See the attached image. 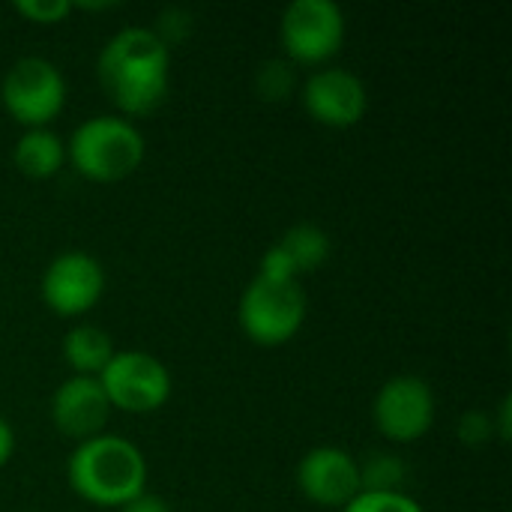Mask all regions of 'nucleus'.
Listing matches in <instances>:
<instances>
[{
    "label": "nucleus",
    "mask_w": 512,
    "mask_h": 512,
    "mask_svg": "<svg viewBox=\"0 0 512 512\" xmlns=\"http://www.w3.org/2000/svg\"><path fill=\"white\" fill-rule=\"evenodd\" d=\"M96 72L117 108L126 114H150L168 93L171 48L153 33V27L132 24L105 42Z\"/></svg>",
    "instance_id": "f257e3e1"
},
{
    "label": "nucleus",
    "mask_w": 512,
    "mask_h": 512,
    "mask_svg": "<svg viewBox=\"0 0 512 512\" xmlns=\"http://www.w3.org/2000/svg\"><path fill=\"white\" fill-rule=\"evenodd\" d=\"M66 474L69 486L84 501L99 507H123L144 492L147 462L132 441L102 432L75 447Z\"/></svg>",
    "instance_id": "f03ea898"
},
{
    "label": "nucleus",
    "mask_w": 512,
    "mask_h": 512,
    "mask_svg": "<svg viewBox=\"0 0 512 512\" xmlns=\"http://www.w3.org/2000/svg\"><path fill=\"white\" fill-rule=\"evenodd\" d=\"M66 156L90 180H123L144 159V135L138 126L117 114H96L75 126Z\"/></svg>",
    "instance_id": "7ed1b4c3"
},
{
    "label": "nucleus",
    "mask_w": 512,
    "mask_h": 512,
    "mask_svg": "<svg viewBox=\"0 0 512 512\" xmlns=\"http://www.w3.org/2000/svg\"><path fill=\"white\" fill-rule=\"evenodd\" d=\"M237 318L243 333L258 345H282L306 321V294L297 279L255 276L243 291Z\"/></svg>",
    "instance_id": "20e7f679"
},
{
    "label": "nucleus",
    "mask_w": 512,
    "mask_h": 512,
    "mask_svg": "<svg viewBox=\"0 0 512 512\" xmlns=\"http://www.w3.org/2000/svg\"><path fill=\"white\" fill-rule=\"evenodd\" d=\"M111 408L129 414H147L168 402L171 372L165 363L147 351H114L105 369L96 375Z\"/></svg>",
    "instance_id": "39448f33"
},
{
    "label": "nucleus",
    "mask_w": 512,
    "mask_h": 512,
    "mask_svg": "<svg viewBox=\"0 0 512 512\" xmlns=\"http://www.w3.org/2000/svg\"><path fill=\"white\" fill-rule=\"evenodd\" d=\"M0 99L6 111L27 129L45 126L63 111L66 102L63 72L45 57H21L3 75Z\"/></svg>",
    "instance_id": "423d86ee"
},
{
    "label": "nucleus",
    "mask_w": 512,
    "mask_h": 512,
    "mask_svg": "<svg viewBox=\"0 0 512 512\" xmlns=\"http://www.w3.org/2000/svg\"><path fill=\"white\" fill-rule=\"evenodd\" d=\"M345 42V15L336 0H294L282 12V45L297 63H321Z\"/></svg>",
    "instance_id": "0eeeda50"
},
{
    "label": "nucleus",
    "mask_w": 512,
    "mask_h": 512,
    "mask_svg": "<svg viewBox=\"0 0 512 512\" xmlns=\"http://www.w3.org/2000/svg\"><path fill=\"white\" fill-rule=\"evenodd\" d=\"M375 426L384 438L408 444L423 438L435 423V393L417 375L390 378L375 396Z\"/></svg>",
    "instance_id": "6e6552de"
},
{
    "label": "nucleus",
    "mask_w": 512,
    "mask_h": 512,
    "mask_svg": "<svg viewBox=\"0 0 512 512\" xmlns=\"http://www.w3.org/2000/svg\"><path fill=\"white\" fill-rule=\"evenodd\" d=\"M105 291L102 264L81 249L57 255L42 273V300L57 315H81L99 303Z\"/></svg>",
    "instance_id": "1a4fd4ad"
},
{
    "label": "nucleus",
    "mask_w": 512,
    "mask_h": 512,
    "mask_svg": "<svg viewBox=\"0 0 512 512\" xmlns=\"http://www.w3.org/2000/svg\"><path fill=\"white\" fill-rule=\"evenodd\" d=\"M303 105L324 126L348 129L363 120L369 108V93L357 72L342 66H327L306 78Z\"/></svg>",
    "instance_id": "9d476101"
},
{
    "label": "nucleus",
    "mask_w": 512,
    "mask_h": 512,
    "mask_svg": "<svg viewBox=\"0 0 512 512\" xmlns=\"http://www.w3.org/2000/svg\"><path fill=\"white\" fill-rule=\"evenodd\" d=\"M303 495L321 507H345L360 495V465L342 447H315L297 468Z\"/></svg>",
    "instance_id": "9b49d317"
},
{
    "label": "nucleus",
    "mask_w": 512,
    "mask_h": 512,
    "mask_svg": "<svg viewBox=\"0 0 512 512\" xmlns=\"http://www.w3.org/2000/svg\"><path fill=\"white\" fill-rule=\"evenodd\" d=\"M108 417H111V402L99 378L72 375L51 396V420L69 438L87 441L102 435Z\"/></svg>",
    "instance_id": "f8f14e48"
},
{
    "label": "nucleus",
    "mask_w": 512,
    "mask_h": 512,
    "mask_svg": "<svg viewBox=\"0 0 512 512\" xmlns=\"http://www.w3.org/2000/svg\"><path fill=\"white\" fill-rule=\"evenodd\" d=\"M12 159H15L18 171L27 177H51L60 171L63 159H66V141L48 126H30L15 141Z\"/></svg>",
    "instance_id": "ddd939ff"
},
{
    "label": "nucleus",
    "mask_w": 512,
    "mask_h": 512,
    "mask_svg": "<svg viewBox=\"0 0 512 512\" xmlns=\"http://www.w3.org/2000/svg\"><path fill=\"white\" fill-rule=\"evenodd\" d=\"M63 357L75 369V375L96 378L105 369V363L114 357V345H111V336L102 327L78 324L63 339Z\"/></svg>",
    "instance_id": "4468645a"
},
{
    "label": "nucleus",
    "mask_w": 512,
    "mask_h": 512,
    "mask_svg": "<svg viewBox=\"0 0 512 512\" xmlns=\"http://www.w3.org/2000/svg\"><path fill=\"white\" fill-rule=\"evenodd\" d=\"M279 246L291 258L297 276L309 273V270H318L330 258V237H327V231L318 228V225H309V222L288 228L285 237L279 240Z\"/></svg>",
    "instance_id": "2eb2a0df"
},
{
    "label": "nucleus",
    "mask_w": 512,
    "mask_h": 512,
    "mask_svg": "<svg viewBox=\"0 0 512 512\" xmlns=\"http://www.w3.org/2000/svg\"><path fill=\"white\" fill-rule=\"evenodd\" d=\"M408 468L399 456L372 453L360 465V492H402Z\"/></svg>",
    "instance_id": "dca6fc26"
},
{
    "label": "nucleus",
    "mask_w": 512,
    "mask_h": 512,
    "mask_svg": "<svg viewBox=\"0 0 512 512\" xmlns=\"http://www.w3.org/2000/svg\"><path fill=\"white\" fill-rule=\"evenodd\" d=\"M255 84H258V93H261L264 99L282 102V99H288V96L294 93V84H297L294 66H291L288 60H267V63L258 69Z\"/></svg>",
    "instance_id": "f3484780"
},
{
    "label": "nucleus",
    "mask_w": 512,
    "mask_h": 512,
    "mask_svg": "<svg viewBox=\"0 0 512 512\" xmlns=\"http://www.w3.org/2000/svg\"><path fill=\"white\" fill-rule=\"evenodd\" d=\"M342 512H423V507L402 492H360Z\"/></svg>",
    "instance_id": "a211bd4d"
},
{
    "label": "nucleus",
    "mask_w": 512,
    "mask_h": 512,
    "mask_svg": "<svg viewBox=\"0 0 512 512\" xmlns=\"http://www.w3.org/2000/svg\"><path fill=\"white\" fill-rule=\"evenodd\" d=\"M15 9L36 24H57L75 9V3L72 0H15Z\"/></svg>",
    "instance_id": "6ab92c4d"
},
{
    "label": "nucleus",
    "mask_w": 512,
    "mask_h": 512,
    "mask_svg": "<svg viewBox=\"0 0 512 512\" xmlns=\"http://www.w3.org/2000/svg\"><path fill=\"white\" fill-rule=\"evenodd\" d=\"M189 27H192V18H189V12L186 9H180V6H168L162 15H159V21H156V27H153V33L171 48V42L177 39H183L186 33H189Z\"/></svg>",
    "instance_id": "aec40b11"
},
{
    "label": "nucleus",
    "mask_w": 512,
    "mask_h": 512,
    "mask_svg": "<svg viewBox=\"0 0 512 512\" xmlns=\"http://www.w3.org/2000/svg\"><path fill=\"white\" fill-rule=\"evenodd\" d=\"M492 432H495V423H492V417L486 411H468L459 420V438L465 444H483V441L492 438Z\"/></svg>",
    "instance_id": "412c9836"
},
{
    "label": "nucleus",
    "mask_w": 512,
    "mask_h": 512,
    "mask_svg": "<svg viewBox=\"0 0 512 512\" xmlns=\"http://www.w3.org/2000/svg\"><path fill=\"white\" fill-rule=\"evenodd\" d=\"M258 276H267V279H297V270L291 264V258L285 255V249L276 243L264 252L261 258V273Z\"/></svg>",
    "instance_id": "4be33fe9"
},
{
    "label": "nucleus",
    "mask_w": 512,
    "mask_h": 512,
    "mask_svg": "<svg viewBox=\"0 0 512 512\" xmlns=\"http://www.w3.org/2000/svg\"><path fill=\"white\" fill-rule=\"evenodd\" d=\"M120 512H171V507H168L165 498L150 495V492H141L138 498H132L129 504H123Z\"/></svg>",
    "instance_id": "5701e85b"
},
{
    "label": "nucleus",
    "mask_w": 512,
    "mask_h": 512,
    "mask_svg": "<svg viewBox=\"0 0 512 512\" xmlns=\"http://www.w3.org/2000/svg\"><path fill=\"white\" fill-rule=\"evenodd\" d=\"M12 453H15V432H12L9 420L0 417V468L12 459Z\"/></svg>",
    "instance_id": "b1692460"
},
{
    "label": "nucleus",
    "mask_w": 512,
    "mask_h": 512,
    "mask_svg": "<svg viewBox=\"0 0 512 512\" xmlns=\"http://www.w3.org/2000/svg\"><path fill=\"white\" fill-rule=\"evenodd\" d=\"M78 6H81V9H108V6H114V3H108V0H105V3H102V0H81Z\"/></svg>",
    "instance_id": "393cba45"
}]
</instances>
